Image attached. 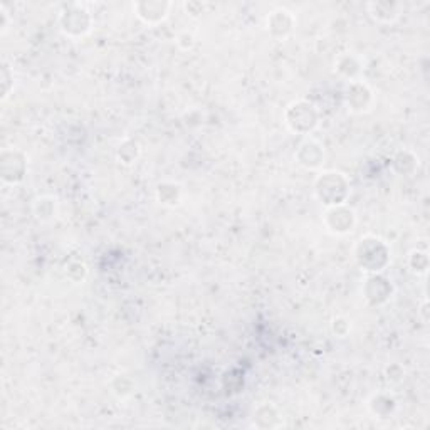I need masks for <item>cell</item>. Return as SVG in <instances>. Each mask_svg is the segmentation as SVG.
I'll use <instances>...</instances> for the list:
<instances>
[{"instance_id": "cell-1", "label": "cell", "mask_w": 430, "mask_h": 430, "mask_svg": "<svg viewBox=\"0 0 430 430\" xmlns=\"http://www.w3.org/2000/svg\"><path fill=\"white\" fill-rule=\"evenodd\" d=\"M388 256H390V252H388L387 245L375 237H366L358 244L357 259L365 271H371V273L382 271L388 264Z\"/></svg>"}, {"instance_id": "cell-2", "label": "cell", "mask_w": 430, "mask_h": 430, "mask_svg": "<svg viewBox=\"0 0 430 430\" xmlns=\"http://www.w3.org/2000/svg\"><path fill=\"white\" fill-rule=\"evenodd\" d=\"M316 194L329 207L343 206L348 195V183L341 173H324L316 183Z\"/></svg>"}, {"instance_id": "cell-3", "label": "cell", "mask_w": 430, "mask_h": 430, "mask_svg": "<svg viewBox=\"0 0 430 430\" xmlns=\"http://www.w3.org/2000/svg\"><path fill=\"white\" fill-rule=\"evenodd\" d=\"M59 24L61 31L64 32L66 36L81 37L85 36L86 32H89L91 15L83 6L73 3V6H66V9L62 10Z\"/></svg>"}, {"instance_id": "cell-4", "label": "cell", "mask_w": 430, "mask_h": 430, "mask_svg": "<svg viewBox=\"0 0 430 430\" xmlns=\"http://www.w3.org/2000/svg\"><path fill=\"white\" fill-rule=\"evenodd\" d=\"M286 121L296 133H310L318 124L315 106L306 101L293 103L286 113Z\"/></svg>"}, {"instance_id": "cell-5", "label": "cell", "mask_w": 430, "mask_h": 430, "mask_svg": "<svg viewBox=\"0 0 430 430\" xmlns=\"http://www.w3.org/2000/svg\"><path fill=\"white\" fill-rule=\"evenodd\" d=\"M294 15L286 9H278L267 19V29L275 39H286L294 29Z\"/></svg>"}, {"instance_id": "cell-6", "label": "cell", "mask_w": 430, "mask_h": 430, "mask_svg": "<svg viewBox=\"0 0 430 430\" xmlns=\"http://www.w3.org/2000/svg\"><path fill=\"white\" fill-rule=\"evenodd\" d=\"M327 225L331 232H336V234L350 232L354 225L353 210L345 206L331 207L327 214Z\"/></svg>"}, {"instance_id": "cell-7", "label": "cell", "mask_w": 430, "mask_h": 430, "mask_svg": "<svg viewBox=\"0 0 430 430\" xmlns=\"http://www.w3.org/2000/svg\"><path fill=\"white\" fill-rule=\"evenodd\" d=\"M136 15L147 24H158L166 17L170 9L169 2H138Z\"/></svg>"}, {"instance_id": "cell-8", "label": "cell", "mask_w": 430, "mask_h": 430, "mask_svg": "<svg viewBox=\"0 0 430 430\" xmlns=\"http://www.w3.org/2000/svg\"><path fill=\"white\" fill-rule=\"evenodd\" d=\"M324 158V152L321 148L320 143L313 140H306L304 143L299 147L298 152V160L299 164L306 169H318Z\"/></svg>"}, {"instance_id": "cell-9", "label": "cell", "mask_w": 430, "mask_h": 430, "mask_svg": "<svg viewBox=\"0 0 430 430\" xmlns=\"http://www.w3.org/2000/svg\"><path fill=\"white\" fill-rule=\"evenodd\" d=\"M370 15L378 22L392 24L400 17V3L395 2H370Z\"/></svg>"}, {"instance_id": "cell-10", "label": "cell", "mask_w": 430, "mask_h": 430, "mask_svg": "<svg viewBox=\"0 0 430 430\" xmlns=\"http://www.w3.org/2000/svg\"><path fill=\"white\" fill-rule=\"evenodd\" d=\"M348 104L352 106L354 111H363L366 110V106L371 103V91L361 83H353L348 87V94H346Z\"/></svg>"}, {"instance_id": "cell-11", "label": "cell", "mask_w": 430, "mask_h": 430, "mask_svg": "<svg viewBox=\"0 0 430 430\" xmlns=\"http://www.w3.org/2000/svg\"><path fill=\"white\" fill-rule=\"evenodd\" d=\"M158 200L162 203H166V206H175L178 203V199H180V189L175 183H162L158 185Z\"/></svg>"}, {"instance_id": "cell-12", "label": "cell", "mask_w": 430, "mask_h": 430, "mask_svg": "<svg viewBox=\"0 0 430 430\" xmlns=\"http://www.w3.org/2000/svg\"><path fill=\"white\" fill-rule=\"evenodd\" d=\"M383 286H387V279L378 278V275H375V278L368 279V284H366V298H368L371 301V299H373V296L378 294L377 296V304L385 303L388 299V296H390V293H383V291H382Z\"/></svg>"}, {"instance_id": "cell-13", "label": "cell", "mask_w": 430, "mask_h": 430, "mask_svg": "<svg viewBox=\"0 0 430 430\" xmlns=\"http://www.w3.org/2000/svg\"><path fill=\"white\" fill-rule=\"evenodd\" d=\"M34 212H36L37 219H41V220L52 219L54 214H56V200L51 197L37 199L34 203Z\"/></svg>"}]
</instances>
